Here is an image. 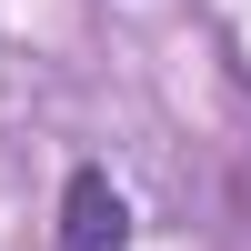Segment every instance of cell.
<instances>
[{
    "mask_svg": "<svg viewBox=\"0 0 251 251\" xmlns=\"http://www.w3.org/2000/svg\"><path fill=\"white\" fill-rule=\"evenodd\" d=\"M60 251H131V201L100 161H80L60 191Z\"/></svg>",
    "mask_w": 251,
    "mask_h": 251,
    "instance_id": "cell-1",
    "label": "cell"
}]
</instances>
